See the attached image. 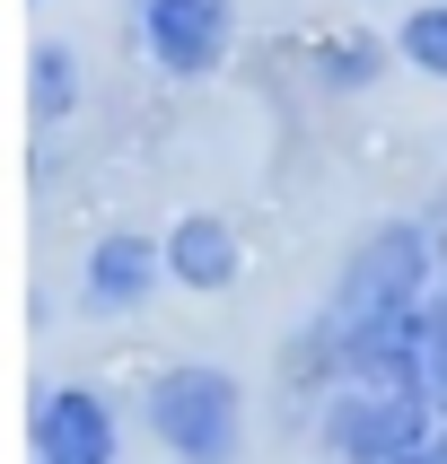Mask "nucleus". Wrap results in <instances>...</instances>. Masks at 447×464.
Instances as JSON below:
<instances>
[{"mask_svg": "<svg viewBox=\"0 0 447 464\" xmlns=\"http://www.w3.org/2000/svg\"><path fill=\"white\" fill-rule=\"evenodd\" d=\"M430 272H439L430 228H421V219H377V228L342 255L334 298H325V315L307 324V342H334V334H351V324H377V315L421 307V298H430Z\"/></svg>", "mask_w": 447, "mask_h": 464, "instance_id": "f257e3e1", "label": "nucleus"}, {"mask_svg": "<svg viewBox=\"0 0 447 464\" xmlns=\"http://www.w3.org/2000/svg\"><path fill=\"white\" fill-rule=\"evenodd\" d=\"M141 420H150V439L176 464H237V447H246V386L210 360L158 368L150 394H141Z\"/></svg>", "mask_w": 447, "mask_h": 464, "instance_id": "f03ea898", "label": "nucleus"}, {"mask_svg": "<svg viewBox=\"0 0 447 464\" xmlns=\"http://www.w3.org/2000/svg\"><path fill=\"white\" fill-rule=\"evenodd\" d=\"M430 403H439L430 386L342 377V386L325 394V412H316V439H325V456H342V464H394V456H413V447L439 439V430H430Z\"/></svg>", "mask_w": 447, "mask_h": 464, "instance_id": "7ed1b4c3", "label": "nucleus"}, {"mask_svg": "<svg viewBox=\"0 0 447 464\" xmlns=\"http://www.w3.org/2000/svg\"><path fill=\"white\" fill-rule=\"evenodd\" d=\"M141 35H150L158 71L202 79L228 53V0H141Z\"/></svg>", "mask_w": 447, "mask_h": 464, "instance_id": "20e7f679", "label": "nucleus"}, {"mask_svg": "<svg viewBox=\"0 0 447 464\" xmlns=\"http://www.w3.org/2000/svg\"><path fill=\"white\" fill-rule=\"evenodd\" d=\"M167 281V237H141V228H114V237H97L88 246V272H79V298L97 315H123V307H141L150 289Z\"/></svg>", "mask_w": 447, "mask_h": 464, "instance_id": "39448f33", "label": "nucleus"}, {"mask_svg": "<svg viewBox=\"0 0 447 464\" xmlns=\"http://www.w3.org/2000/svg\"><path fill=\"white\" fill-rule=\"evenodd\" d=\"M35 456L44 464H114V403L88 386H53L35 403Z\"/></svg>", "mask_w": 447, "mask_h": 464, "instance_id": "423d86ee", "label": "nucleus"}, {"mask_svg": "<svg viewBox=\"0 0 447 464\" xmlns=\"http://www.w3.org/2000/svg\"><path fill=\"white\" fill-rule=\"evenodd\" d=\"M237 272H246V255H237V228H228V219L184 210L176 228H167V281H176V289H202V298H219Z\"/></svg>", "mask_w": 447, "mask_h": 464, "instance_id": "0eeeda50", "label": "nucleus"}, {"mask_svg": "<svg viewBox=\"0 0 447 464\" xmlns=\"http://www.w3.org/2000/svg\"><path fill=\"white\" fill-rule=\"evenodd\" d=\"M26 105H35V123H62L79 105V71H71V53L62 44H35L26 53Z\"/></svg>", "mask_w": 447, "mask_h": 464, "instance_id": "6e6552de", "label": "nucleus"}, {"mask_svg": "<svg viewBox=\"0 0 447 464\" xmlns=\"http://www.w3.org/2000/svg\"><path fill=\"white\" fill-rule=\"evenodd\" d=\"M394 53L413 62V71H430V79H447V0H421L413 18L394 26Z\"/></svg>", "mask_w": 447, "mask_h": 464, "instance_id": "1a4fd4ad", "label": "nucleus"}, {"mask_svg": "<svg viewBox=\"0 0 447 464\" xmlns=\"http://www.w3.org/2000/svg\"><path fill=\"white\" fill-rule=\"evenodd\" d=\"M377 62H386V53L368 44V35H351V44L325 53V79H334V88H368V79H377Z\"/></svg>", "mask_w": 447, "mask_h": 464, "instance_id": "9d476101", "label": "nucleus"}, {"mask_svg": "<svg viewBox=\"0 0 447 464\" xmlns=\"http://www.w3.org/2000/svg\"><path fill=\"white\" fill-rule=\"evenodd\" d=\"M394 464H439V439H430V447H413V456H394Z\"/></svg>", "mask_w": 447, "mask_h": 464, "instance_id": "9b49d317", "label": "nucleus"}, {"mask_svg": "<svg viewBox=\"0 0 447 464\" xmlns=\"http://www.w3.org/2000/svg\"><path fill=\"white\" fill-rule=\"evenodd\" d=\"M439 464H447V439H439Z\"/></svg>", "mask_w": 447, "mask_h": 464, "instance_id": "f8f14e48", "label": "nucleus"}, {"mask_svg": "<svg viewBox=\"0 0 447 464\" xmlns=\"http://www.w3.org/2000/svg\"><path fill=\"white\" fill-rule=\"evenodd\" d=\"M35 464H44V456H35Z\"/></svg>", "mask_w": 447, "mask_h": 464, "instance_id": "ddd939ff", "label": "nucleus"}]
</instances>
